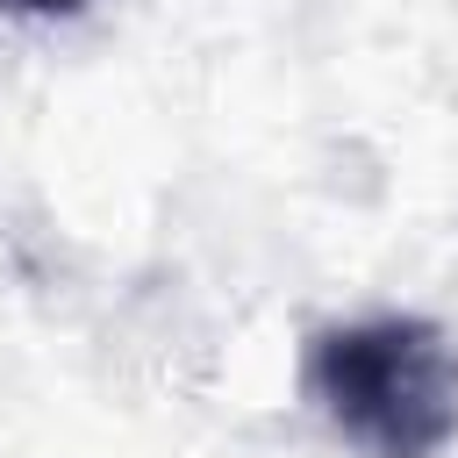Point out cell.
Masks as SVG:
<instances>
[{
    "mask_svg": "<svg viewBox=\"0 0 458 458\" xmlns=\"http://www.w3.org/2000/svg\"><path fill=\"white\" fill-rule=\"evenodd\" d=\"M301 386L365 458H437L458 437V351L422 315L322 329L308 344Z\"/></svg>",
    "mask_w": 458,
    "mask_h": 458,
    "instance_id": "obj_1",
    "label": "cell"
},
{
    "mask_svg": "<svg viewBox=\"0 0 458 458\" xmlns=\"http://www.w3.org/2000/svg\"><path fill=\"white\" fill-rule=\"evenodd\" d=\"M0 7H14V14H72L86 0H0Z\"/></svg>",
    "mask_w": 458,
    "mask_h": 458,
    "instance_id": "obj_2",
    "label": "cell"
}]
</instances>
